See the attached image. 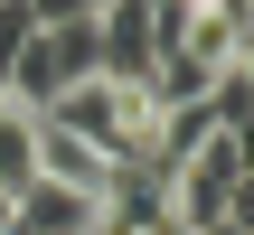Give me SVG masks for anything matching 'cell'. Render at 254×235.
<instances>
[{
  "label": "cell",
  "instance_id": "4",
  "mask_svg": "<svg viewBox=\"0 0 254 235\" xmlns=\"http://www.w3.org/2000/svg\"><path fill=\"white\" fill-rule=\"evenodd\" d=\"M94 226H104V198L94 188H57V179H28L9 198V217H0V235H94Z\"/></svg>",
  "mask_w": 254,
  "mask_h": 235
},
{
  "label": "cell",
  "instance_id": "8",
  "mask_svg": "<svg viewBox=\"0 0 254 235\" xmlns=\"http://www.w3.org/2000/svg\"><path fill=\"white\" fill-rule=\"evenodd\" d=\"M189 235H254V217H207V226H189Z\"/></svg>",
  "mask_w": 254,
  "mask_h": 235
},
{
  "label": "cell",
  "instance_id": "1",
  "mask_svg": "<svg viewBox=\"0 0 254 235\" xmlns=\"http://www.w3.org/2000/svg\"><path fill=\"white\" fill-rule=\"evenodd\" d=\"M47 122H66L75 141H94L113 170H151V160H160V104H151V85H123V75H75V85L47 104Z\"/></svg>",
  "mask_w": 254,
  "mask_h": 235
},
{
  "label": "cell",
  "instance_id": "9",
  "mask_svg": "<svg viewBox=\"0 0 254 235\" xmlns=\"http://www.w3.org/2000/svg\"><path fill=\"white\" fill-rule=\"evenodd\" d=\"M85 9H113V0H85Z\"/></svg>",
  "mask_w": 254,
  "mask_h": 235
},
{
  "label": "cell",
  "instance_id": "2",
  "mask_svg": "<svg viewBox=\"0 0 254 235\" xmlns=\"http://www.w3.org/2000/svg\"><path fill=\"white\" fill-rule=\"evenodd\" d=\"M160 217H170V226L254 217V160H245V132H198V141L160 170Z\"/></svg>",
  "mask_w": 254,
  "mask_h": 235
},
{
  "label": "cell",
  "instance_id": "6",
  "mask_svg": "<svg viewBox=\"0 0 254 235\" xmlns=\"http://www.w3.org/2000/svg\"><path fill=\"white\" fill-rule=\"evenodd\" d=\"M28 179H38V113L0 94V198H19Z\"/></svg>",
  "mask_w": 254,
  "mask_h": 235
},
{
  "label": "cell",
  "instance_id": "3",
  "mask_svg": "<svg viewBox=\"0 0 254 235\" xmlns=\"http://www.w3.org/2000/svg\"><path fill=\"white\" fill-rule=\"evenodd\" d=\"M94 38H104V75L141 85V75L160 66V47H170V9H151V0H113V9H94Z\"/></svg>",
  "mask_w": 254,
  "mask_h": 235
},
{
  "label": "cell",
  "instance_id": "5",
  "mask_svg": "<svg viewBox=\"0 0 254 235\" xmlns=\"http://www.w3.org/2000/svg\"><path fill=\"white\" fill-rule=\"evenodd\" d=\"M38 179H57V188H94V198L113 207V179H123V170H113L94 141H75L66 122H47V113H38Z\"/></svg>",
  "mask_w": 254,
  "mask_h": 235
},
{
  "label": "cell",
  "instance_id": "7",
  "mask_svg": "<svg viewBox=\"0 0 254 235\" xmlns=\"http://www.w3.org/2000/svg\"><path fill=\"white\" fill-rule=\"evenodd\" d=\"M28 9H38V28L47 19H85V0H28Z\"/></svg>",
  "mask_w": 254,
  "mask_h": 235
}]
</instances>
